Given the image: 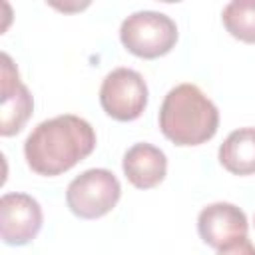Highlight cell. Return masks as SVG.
Wrapping results in <instances>:
<instances>
[{"label":"cell","mask_w":255,"mask_h":255,"mask_svg":"<svg viewBox=\"0 0 255 255\" xmlns=\"http://www.w3.org/2000/svg\"><path fill=\"white\" fill-rule=\"evenodd\" d=\"M124 173L128 181L137 189H151L163 181L167 173V157L165 153L151 143H133L122 161Z\"/></svg>","instance_id":"obj_9"},{"label":"cell","mask_w":255,"mask_h":255,"mask_svg":"<svg viewBox=\"0 0 255 255\" xmlns=\"http://www.w3.org/2000/svg\"><path fill=\"white\" fill-rule=\"evenodd\" d=\"M96 147V131L74 114L40 122L24 141V157L38 175L54 177L86 159Z\"/></svg>","instance_id":"obj_1"},{"label":"cell","mask_w":255,"mask_h":255,"mask_svg":"<svg viewBox=\"0 0 255 255\" xmlns=\"http://www.w3.org/2000/svg\"><path fill=\"white\" fill-rule=\"evenodd\" d=\"M100 104L118 122L137 120L147 106V84L143 76L131 68L112 70L102 82Z\"/></svg>","instance_id":"obj_5"},{"label":"cell","mask_w":255,"mask_h":255,"mask_svg":"<svg viewBox=\"0 0 255 255\" xmlns=\"http://www.w3.org/2000/svg\"><path fill=\"white\" fill-rule=\"evenodd\" d=\"M120 179L104 167L86 169L74 177L66 189V203L80 219H98L108 215L120 201Z\"/></svg>","instance_id":"obj_4"},{"label":"cell","mask_w":255,"mask_h":255,"mask_svg":"<svg viewBox=\"0 0 255 255\" xmlns=\"http://www.w3.org/2000/svg\"><path fill=\"white\" fill-rule=\"evenodd\" d=\"M221 20L233 38L255 44V0L229 2L221 12Z\"/></svg>","instance_id":"obj_11"},{"label":"cell","mask_w":255,"mask_h":255,"mask_svg":"<svg viewBox=\"0 0 255 255\" xmlns=\"http://www.w3.org/2000/svg\"><path fill=\"white\" fill-rule=\"evenodd\" d=\"M120 40L133 56L153 60L171 52L177 42V26L167 14L141 10L122 22Z\"/></svg>","instance_id":"obj_3"},{"label":"cell","mask_w":255,"mask_h":255,"mask_svg":"<svg viewBox=\"0 0 255 255\" xmlns=\"http://www.w3.org/2000/svg\"><path fill=\"white\" fill-rule=\"evenodd\" d=\"M34 110V98L22 84L16 66L8 54H2V92H0V133L10 137L18 133Z\"/></svg>","instance_id":"obj_8"},{"label":"cell","mask_w":255,"mask_h":255,"mask_svg":"<svg viewBox=\"0 0 255 255\" xmlns=\"http://www.w3.org/2000/svg\"><path fill=\"white\" fill-rule=\"evenodd\" d=\"M219 163L235 175L255 173V128L231 131L219 145Z\"/></svg>","instance_id":"obj_10"},{"label":"cell","mask_w":255,"mask_h":255,"mask_svg":"<svg viewBox=\"0 0 255 255\" xmlns=\"http://www.w3.org/2000/svg\"><path fill=\"white\" fill-rule=\"evenodd\" d=\"M219 128L217 106L195 86L171 88L159 108V129L175 145H201Z\"/></svg>","instance_id":"obj_2"},{"label":"cell","mask_w":255,"mask_h":255,"mask_svg":"<svg viewBox=\"0 0 255 255\" xmlns=\"http://www.w3.org/2000/svg\"><path fill=\"white\" fill-rule=\"evenodd\" d=\"M247 215L233 203L217 201L199 211L197 233L201 241L213 249H223L239 239L247 237Z\"/></svg>","instance_id":"obj_7"},{"label":"cell","mask_w":255,"mask_h":255,"mask_svg":"<svg viewBox=\"0 0 255 255\" xmlns=\"http://www.w3.org/2000/svg\"><path fill=\"white\" fill-rule=\"evenodd\" d=\"M217 255H255V247H253V243L245 237V239H239V241H235V243H231V245L219 249Z\"/></svg>","instance_id":"obj_12"},{"label":"cell","mask_w":255,"mask_h":255,"mask_svg":"<svg viewBox=\"0 0 255 255\" xmlns=\"http://www.w3.org/2000/svg\"><path fill=\"white\" fill-rule=\"evenodd\" d=\"M42 229V207L28 193H4L0 199V233L6 245L22 247Z\"/></svg>","instance_id":"obj_6"}]
</instances>
